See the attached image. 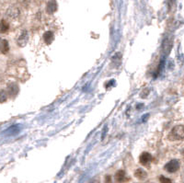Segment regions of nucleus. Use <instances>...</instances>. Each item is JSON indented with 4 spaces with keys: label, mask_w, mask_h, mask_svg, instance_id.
Returning a JSON list of instances; mask_svg holds the SVG:
<instances>
[{
    "label": "nucleus",
    "mask_w": 184,
    "mask_h": 183,
    "mask_svg": "<svg viewBox=\"0 0 184 183\" xmlns=\"http://www.w3.org/2000/svg\"><path fill=\"white\" fill-rule=\"evenodd\" d=\"M8 92L4 89H0V103H4L8 100Z\"/></svg>",
    "instance_id": "f8f14e48"
},
{
    "label": "nucleus",
    "mask_w": 184,
    "mask_h": 183,
    "mask_svg": "<svg viewBox=\"0 0 184 183\" xmlns=\"http://www.w3.org/2000/svg\"><path fill=\"white\" fill-rule=\"evenodd\" d=\"M159 181H160V183H172L171 182V179L166 178V177H164V176L159 177Z\"/></svg>",
    "instance_id": "4468645a"
},
{
    "label": "nucleus",
    "mask_w": 184,
    "mask_h": 183,
    "mask_svg": "<svg viewBox=\"0 0 184 183\" xmlns=\"http://www.w3.org/2000/svg\"><path fill=\"white\" fill-rule=\"evenodd\" d=\"M43 40H44V42H46V44H51V43H52L54 42V35L53 31H50V30L45 31L44 34H43Z\"/></svg>",
    "instance_id": "6e6552de"
},
{
    "label": "nucleus",
    "mask_w": 184,
    "mask_h": 183,
    "mask_svg": "<svg viewBox=\"0 0 184 183\" xmlns=\"http://www.w3.org/2000/svg\"><path fill=\"white\" fill-rule=\"evenodd\" d=\"M183 155H184V151H183Z\"/></svg>",
    "instance_id": "dca6fc26"
},
{
    "label": "nucleus",
    "mask_w": 184,
    "mask_h": 183,
    "mask_svg": "<svg viewBox=\"0 0 184 183\" xmlns=\"http://www.w3.org/2000/svg\"><path fill=\"white\" fill-rule=\"evenodd\" d=\"M29 41V33H28V31L27 30H23L22 32L20 33V37L18 38V45L20 46V47H24L25 45L27 44Z\"/></svg>",
    "instance_id": "7ed1b4c3"
},
{
    "label": "nucleus",
    "mask_w": 184,
    "mask_h": 183,
    "mask_svg": "<svg viewBox=\"0 0 184 183\" xmlns=\"http://www.w3.org/2000/svg\"><path fill=\"white\" fill-rule=\"evenodd\" d=\"M169 139L171 140H182L184 139V126L177 125L171 130L169 134Z\"/></svg>",
    "instance_id": "f257e3e1"
},
{
    "label": "nucleus",
    "mask_w": 184,
    "mask_h": 183,
    "mask_svg": "<svg viewBox=\"0 0 184 183\" xmlns=\"http://www.w3.org/2000/svg\"><path fill=\"white\" fill-rule=\"evenodd\" d=\"M0 42H1V39H0Z\"/></svg>",
    "instance_id": "f3484780"
},
{
    "label": "nucleus",
    "mask_w": 184,
    "mask_h": 183,
    "mask_svg": "<svg viewBox=\"0 0 184 183\" xmlns=\"http://www.w3.org/2000/svg\"><path fill=\"white\" fill-rule=\"evenodd\" d=\"M58 8V5L55 0H49L46 5V12L48 14H54Z\"/></svg>",
    "instance_id": "39448f33"
},
{
    "label": "nucleus",
    "mask_w": 184,
    "mask_h": 183,
    "mask_svg": "<svg viewBox=\"0 0 184 183\" xmlns=\"http://www.w3.org/2000/svg\"><path fill=\"white\" fill-rule=\"evenodd\" d=\"M18 91H20V88H18V84H16V83H10V84L8 85L7 92L8 94V96H10L11 98H15L18 95Z\"/></svg>",
    "instance_id": "20e7f679"
},
{
    "label": "nucleus",
    "mask_w": 184,
    "mask_h": 183,
    "mask_svg": "<svg viewBox=\"0 0 184 183\" xmlns=\"http://www.w3.org/2000/svg\"><path fill=\"white\" fill-rule=\"evenodd\" d=\"M139 159H140V163L142 164V165L147 166L148 164L151 162V160H152V156L149 153H147V152H144V153L141 154L140 158H139Z\"/></svg>",
    "instance_id": "423d86ee"
},
{
    "label": "nucleus",
    "mask_w": 184,
    "mask_h": 183,
    "mask_svg": "<svg viewBox=\"0 0 184 183\" xmlns=\"http://www.w3.org/2000/svg\"><path fill=\"white\" fill-rule=\"evenodd\" d=\"M8 29H9V25L7 21L5 20H2L0 21V31H1V32H3V33L7 32Z\"/></svg>",
    "instance_id": "9b49d317"
},
{
    "label": "nucleus",
    "mask_w": 184,
    "mask_h": 183,
    "mask_svg": "<svg viewBox=\"0 0 184 183\" xmlns=\"http://www.w3.org/2000/svg\"><path fill=\"white\" fill-rule=\"evenodd\" d=\"M114 178H115V180L118 183H123V182H125L128 180V179L126 178L125 172L123 170H119V171H117L115 176H114Z\"/></svg>",
    "instance_id": "0eeeda50"
},
{
    "label": "nucleus",
    "mask_w": 184,
    "mask_h": 183,
    "mask_svg": "<svg viewBox=\"0 0 184 183\" xmlns=\"http://www.w3.org/2000/svg\"><path fill=\"white\" fill-rule=\"evenodd\" d=\"M106 179H107V183H110L111 182V177L110 176H107V178H106Z\"/></svg>",
    "instance_id": "2eb2a0df"
},
{
    "label": "nucleus",
    "mask_w": 184,
    "mask_h": 183,
    "mask_svg": "<svg viewBox=\"0 0 184 183\" xmlns=\"http://www.w3.org/2000/svg\"><path fill=\"white\" fill-rule=\"evenodd\" d=\"M135 175L136 178L139 179H145V178H147V172H145V170L142 169V168H138L136 171L135 172Z\"/></svg>",
    "instance_id": "9d476101"
},
{
    "label": "nucleus",
    "mask_w": 184,
    "mask_h": 183,
    "mask_svg": "<svg viewBox=\"0 0 184 183\" xmlns=\"http://www.w3.org/2000/svg\"><path fill=\"white\" fill-rule=\"evenodd\" d=\"M18 132V127L17 126H12V127H10L8 130V132H7V134H16L17 132Z\"/></svg>",
    "instance_id": "ddd939ff"
},
{
    "label": "nucleus",
    "mask_w": 184,
    "mask_h": 183,
    "mask_svg": "<svg viewBox=\"0 0 184 183\" xmlns=\"http://www.w3.org/2000/svg\"><path fill=\"white\" fill-rule=\"evenodd\" d=\"M0 51L3 53H7L9 51L8 42L7 40H1V42H0Z\"/></svg>",
    "instance_id": "1a4fd4ad"
},
{
    "label": "nucleus",
    "mask_w": 184,
    "mask_h": 183,
    "mask_svg": "<svg viewBox=\"0 0 184 183\" xmlns=\"http://www.w3.org/2000/svg\"><path fill=\"white\" fill-rule=\"evenodd\" d=\"M180 168V162L177 159H172L169 162H168L166 165H165V169L167 170L168 173H174L178 171Z\"/></svg>",
    "instance_id": "f03ea898"
}]
</instances>
